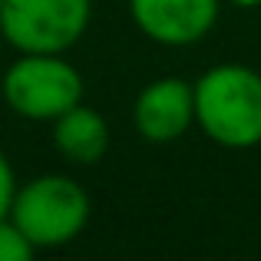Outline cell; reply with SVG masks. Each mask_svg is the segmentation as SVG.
Wrapping results in <instances>:
<instances>
[{
  "label": "cell",
  "mask_w": 261,
  "mask_h": 261,
  "mask_svg": "<svg viewBox=\"0 0 261 261\" xmlns=\"http://www.w3.org/2000/svg\"><path fill=\"white\" fill-rule=\"evenodd\" d=\"M195 126L225 149L261 142V73L242 63H218L192 83Z\"/></svg>",
  "instance_id": "1"
},
{
  "label": "cell",
  "mask_w": 261,
  "mask_h": 261,
  "mask_svg": "<svg viewBox=\"0 0 261 261\" xmlns=\"http://www.w3.org/2000/svg\"><path fill=\"white\" fill-rule=\"evenodd\" d=\"M89 195L70 175L46 172L17 185L10 205V218L30 238L33 248H63L83 235L89 222Z\"/></svg>",
  "instance_id": "2"
},
{
  "label": "cell",
  "mask_w": 261,
  "mask_h": 261,
  "mask_svg": "<svg viewBox=\"0 0 261 261\" xmlns=\"http://www.w3.org/2000/svg\"><path fill=\"white\" fill-rule=\"evenodd\" d=\"M4 102L33 122H53L83 102V76L63 53H20L0 80Z\"/></svg>",
  "instance_id": "3"
},
{
  "label": "cell",
  "mask_w": 261,
  "mask_h": 261,
  "mask_svg": "<svg viewBox=\"0 0 261 261\" xmlns=\"http://www.w3.org/2000/svg\"><path fill=\"white\" fill-rule=\"evenodd\" d=\"M93 0H4L0 30L17 53H66L80 43Z\"/></svg>",
  "instance_id": "4"
},
{
  "label": "cell",
  "mask_w": 261,
  "mask_h": 261,
  "mask_svg": "<svg viewBox=\"0 0 261 261\" xmlns=\"http://www.w3.org/2000/svg\"><path fill=\"white\" fill-rule=\"evenodd\" d=\"M222 0H129V17L152 43L189 46L208 37Z\"/></svg>",
  "instance_id": "5"
},
{
  "label": "cell",
  "mask_w": 261,
  "mask_h": 261,
  "mask_svg": "<svg viewBox=\"0 0 261 261\" xmlns=\"http://www.w3.org/2000/svg\"><path fill=\"white\" fill-rule=\"evenodd\" d=\"M133 122L142 139L149 142H175L195 126V89L178 76H162L142 86L133 102Z\"/></svg>",
  "instance_id": "6"
},
{
  "label": "cell",
  "mask_w": 261,
  "mask_h": 261,
  "mask_svg": "<svg viewBox=\"0 0 261 261\" xmlns=\"http://www.w3.org/2000/svg\"><path fill=\"white\" fill-rule=\"evenodd\" d=\"M50 126H53V146L73 166H96L109 149L106 119L86 102H76L63 116H57Z\"/></svg>",
  "instance_id": "7"
},
{
  "label": "cell",
  "mask_w": 261,
  "mask_h": 261,
  "mask_svg": "<svg viewBox=\"0 0 261 261\" xmlns=\"http://www.w3.org/2000/svg\"><path fill=\"white\" fill-rule=\"evenodd\" d=\"M33 251L37 248H33L30 238L17 228V222H13L10 215L0 218V261H30Z\"/></svg>",
  "instance_id": "8"
},
{
  "label": "cell",
  "mask_w": 261,
  "mask_h": 261,
  "mask_svg": "<svg viewBox=\"0 0 261 261\" xmlns=\"http://www.w3.org/2000/svg\"><path fill=\"white\" fill-rule=\"evenodd\" d=\"M13 192H17V175H13V166L4 152H0V218L10 215L13 205Z\"/></svg>",
  "instance_id": "9"
},
{
  "label": "cell",
  "mask_w": 261,
  "mask_h": 261,
  "mask_svg": "<svg viewBox=\"0 0 261 261\" xmlns=\"http://www.w3.org/2000/svg\"><path fill=\"white\" fill-rule=\"evenodd\" d=\"M228 4H235V7H245V10H251V7H261V0H228Z\"/></svg>",
  "instance_id": "10"
},
{
  "label": "cell",
  "mask_w": 261,
  "mask_h": 261,
  "mask_svg": "<svg viewBox=\"0 0 261 261\" xmlns=\"http://www.w3.org/2000/svg\"><path fill=\"white\" fill-rule=\"evenodd\" d=\"M4 43H7V40H4V30H0V50H4Z\"/></svg>",
  "instance_id": "11"
},
{
  "label": "cell",
  "mask_w": 261,
  "mask_h": 261,
  "mask_svg": "<svg viewBox=\"0 0 261 261\" xmlns=\"http://www.w3.org/2000/svg\"><path fill=\"white\" fill-rule=\"evenodd\" d=\"M0 4H4V0H0Z\"/></svg>",
  "instance_id": "12"
}]
</instances>
